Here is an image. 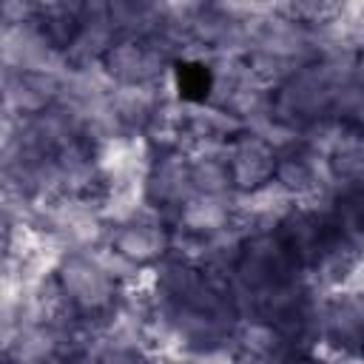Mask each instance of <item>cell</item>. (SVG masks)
<instances>
[{"label": "cell", "mask_w": 364, "mask_h": 364, "mask_svg": "<svg viewBox=\"0 0 364 364\" xmlns=\"http://www.w3.org/2000/svg\"><path fill=\"white\" fill-rule=\"evenodd\" d=\"M213 85V77L208 65L202 63H179L176 65V88L182 100H205Z\"/></svg>", "instance_id": "cell-1"}]
</instances>
